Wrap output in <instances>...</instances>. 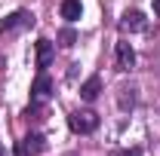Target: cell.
<instances>
[{
	"label": "cell",
	"instance_id": "obj_5",
	"mask_svg": "<svg viewBox=\"0 0 160 156\" xmlns=\"http://www.w3.org/2000/svg\"><path fill=\"white\" fill-rule=\"evenodd\" d=\"M114 58H117V71H132V67H136V49L123 40V43H117Z\"/></svg>",
	"mask_w": 160,
	"mask_h": 156
},
{
	"label": "cell",
	"instance_id": "obj_7",
	"mask_svg": "<svg viewBox=\"0 0 160 156\" xmlns=\"http://www.w3.org/2000/svg\"><path fill=\"white\" fill-rule=\"evenodd\" d=\"M52 64V43L49 40H37V67L46 71Z\"/></svg>",
	"mask_w": 160,
	"mask_h": 156
},
{
	"label": "cell",
	"instance_id": "obj_13",
	"mask_svg": "<svg viewBox=\"0 0 160 156\" xmlns=\"http://www.w3.org/2000/svg\"><path fill=\"white\" fill-rule=\"evenodd\" d=\"M154 16H160V0H154Z\"/></svg>",
	"mask_w": 160,
	"mask_h": 156
},
{
	"label": "cell",
	"instance_id": "obj_12",
	"mask_svg": "<svg viewBox=\"0 0 160 156\" xmlns=\"http://www.w3.org/2000/svg\"><path fill=\"white\" fill-rule=\"evenodd\" d=\"M120 156H142V147H129V150H123Z\"/></svg>",
	"mask_w": 160,
	"mask_h": 156
},
{
	"label": "cell",
	"instance_id": "obj_4",
	"mask_svg": "<svg viewBox=\"0 0 160 156\" xmlns=\"http://www.w3.org/2000/svg\"><path fill=\"white\" fill-rule=\"evenodd\" d=\"M34 16L28 12V9H16L12 16H6V19H0V34H12L16 28H25V25H31Z\"/></svg>",
	"mask_w": 160,
	"mask_h": 156
},
{
	"label": "cell",
	"instance_id": "obj_8",
	"mask_svg": "<svg viewBox=\"0 0 160 156\" xmlns=\"http://www.w3.org/2000/svg\"><path fill=\"white\" fill-rule=\"evenodd\" d=\"M99 92H102V80L99 77H89L83 86H80V98H83V101H96Z\"/></svg>",
	"mask_w": 160,
	"mask_h": 156
},
{
	"label": "cell",
	"instance_id": "obj_11",
	"mask_svg": "<svg viewBox=\"0 0 160 156\" xmlns=\"http://www.w3.org/2000/svg\"><path fill=\"white\" fill-rule=\"evenodd\" d=\"M59 40H62V46H74V43H77V34H74L71 28H65V31L59 34Z\"/></svg>",
	"mask_w": 160,
	"mask_h": 156
},
{
	"label": "cell",
	"instance_id": "obj_2",
	"mask_svg": "<svg viewBox=\"0 0 160 156\" xmlns=\"http://www.w3.org/2000/svg\"><path fill=\"white\" fill-rule=\"evenodd\" d=\"M49 95H52V80L46 77V71H40L31 83V104H43L49 101Z\"/></svg>",
	"mask_w": 160,
	"mask_h": 156
},
{
	"label": "cell",
	"instance_id": "obj_6",
	"mask_svg": "<svg viewBox=\"0 0 160 156\" xmlns=\"http://www.w3.org/2000/svg\"><path fill=\"white\" fill-rule=\"evenodd\" d=\"M148 28V19L142 16L139 9H129L123 19H120V31H129V34H136V31H145Z\"/></svg>",
	"mask_w": 160,
	"mask_h": 156
},
{
	"label": "cell",
	"instance_id": "obj_10",
	"mask_svg": "<svg viewBox=\"0 0 160 156\" xmlns=\"http://www.w3.org/2000/svg\"><path fill=\"white\" fill-rule=\"evenodd\" d=\"M80 12H83V6H80V0H62V19L68 21H77Z\"/></svg>",
	"mask_w": 160,
	"mask_h": 156
},
{
	"label": "cell",
	"instance_id": "obj_9",
	"mask_svg": "<svg viewBox=\"0 0 160 156\" xmlns=\"http://www.w3.org/2000/svg\"><path fill=\"white\" fill-rule=\"evenodd\" d=\"M117 92H120L117 95L120 110H132V107H136V92H139V89H136V86H120Z\"/></svg>",
	"mask_w": 160,
	"mask_h": 156
},
{
	"label": "cell",
	"instance_id": "obj_1",
	"mask_svg": "<svg viewBox=\"0 0 160 156\" xmlns=\"http://www.w3.org/2000/svg\"><path fill=\"white\" fill-rule=\"evenodd\" d=\"M68 126H71V132H77V135H89V132L99 129V113H92V110H74V113L68 117Z\"/></svg>",
	"mask_w": 160,
	"mask_h": 156
},
{
	"label": "cell",
	"instance_id": "obj_14",
	"mask_svg": "<svg viewBox=\"0 0 160 156\" xmlns=\"http://www.w3.org/2000/svg\"><path fill=\"white\" fill-rule=\"evenodd\" d=\"M0 156H3V144H0Z\"/></svg>",
	"mask_w": 160,
	"mask_h": 156
},
{
	"label": "cell",
	"instance_id": "obj_3",
	"mask_svg": "<svg viewBox=\"0 0 160 156\" xmlns=\"http://www.w3.org/2000/svg\"><path fill=\"white\" fill-rule=\"evenodd\" d=\"M43 147H46L43 135L31 132V135H25L19 144H16V156H37V153H43Z\"/></svg>",
	"mask_w": 160,
	"mask_h": 156
}]
</instances>
